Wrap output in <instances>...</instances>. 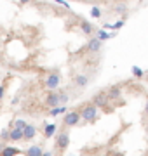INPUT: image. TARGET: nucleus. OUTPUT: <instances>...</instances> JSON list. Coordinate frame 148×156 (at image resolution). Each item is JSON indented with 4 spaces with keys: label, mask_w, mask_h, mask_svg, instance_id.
I'll use <instances>...</instances> for the list:
<instances>
[{
    "label": "nucleus",
    "mask_w": 148,
    "mask_h": 156,
    "mask_svg": "<svg viewBox=\"0 0 148 156\" xmlns=\"http://www.w3.org/2000/svg\"><path fill=\"white\" fill-rule=\"evenodd\" d=\"M80 118L86 123H94L98 120V106L92 102H87L80 108Z\"/></svg>",
    "instance_id": "obj_1"
},
{
    "label": "nucleus",
    "mask_w": 148,
    "mask_h": 156,
    "mask_svg": "<svg viewBox=\"0 0 148 156\" xmlns=\"http://www.w3.org/2000/svg\"><path fill=\"white\" fill-rule=\"evenodd\" d=\"M54 140H56V151L57 153H65L66 147L70 146V134H68V130H66V127L61 128L59 132H56Z\"/></svg>",
    "instance_id": "obj_2"
},
{
    "label": "nucleus",
    "mask_w": 148,
    "mask_h": 156,
    "mask_svg": "<svg viewBox=\"0 0 148 156\" xmlns=\"http://www.w3.org/2000/svg\"><path fill=\"white\" fill-rule=\"evenodd\" d=\"M80 111H66L65 113V116H63V127H77L80 123Z\"/></svg>",
    "instance_id": "obj_3"
},
{
    "label": "nucleus",
    "mask_w": 148,
    "mask_h": 156,
    "mask_svg": "<svg viewBox=\"0 0 148 156\" xmlns=\"http://www.w3.org/2000/svg\"><path fill=\"white\" fill-rule=\"evenodd\" d=\"M59 82H61V75L57 71H52L49 73L46 76V80H44V87H46L47 90H56L57 87H59Z\"/></svg>",
    "instance_id": "obj_4"
},
{
    "label": "nucleus",
    "mask_w": 148,
    "mask_h": 156,
    "mask_svg": "<svg viewBox=\"0 0 148 156\" xmlns=\"http://www.w3.org/2000/svg\"><path fill=\"white\" fill-rule=\"evenodd\" d=\"M91 102H92V104H96L98 108H103V109H106V111H108V108H106V106H108L110 99H108V95H106V92H96Z\"/></svg>",
    "instance_id": "obj_5"
},
{
    "label": "nucleus",
    "mask_w": 148,
    "mask_h": 156,
    "mask_svg": "<svg viewBox=\"0 0 148 156\" xmlns=\"http://www.w3.org/2000/svg\"><path fill=\"white\" fill-rule=\"evenodd\" d=\"M37 134H39L37 127H35V125H31V123H26V125H24V128H23V140L30 142V140H33L35 137H37Z\"/></svg>",
    "instance_id": "obj_6"
},
{
    "label": "nucleus",
    "mask_w": 148,
    "mask_h": 156,
    "mask_svg": "<svg viewBox=\"0 0 148 156\" xmlns=\"http://www.w3.org/2000/svg\"><path fill=\"white\" fill-rule=\"evenodd\" d=\"M103 47V42L98 37H92V38H89V42H87L86 45V50L87 52H91V54H96V52H99Z\"/></svg>",
    "instance_id": "obj_7"
},
{
    "label": "nucleus",
    "mask_w": 148,
    "mask_h": 156,
    "mask_svg": "<svg viewBox=\"0 0 148 156\" xmlns=\"http://www.w3.org/2000/svg\"><path fill=\"white\" fill-rule=\"evenodd\" d=\"M44 104L47 108H54V106H59V95H57V90H49V94L46 95V101Z\"/></svg>",
    "instance_id": "obj_8"
},
{
    "label": "nucleus",
    "mask_w": 148,
    "mask_h": 156,
    "mask_svg": "<svg viewBox=\"0 0 148 156\" xmlns=\"http://www.w3.org/2000/svg\"><path fill=\"white\" fill-rule=\"evenodd\" d=\"M9 140H11V142L23 140V128H17V127L9 128Z\"/></svg>",
    "instance_id": "obj_9"
},
{
    "label": "nucleus",
    "mask_w": 148,
    "mask_h": 156,
    "mask_svg": "<svg viewBox=\"0 0 148 156\" xmlns=\"http://www.w3.org/2000/svg\"><path fill=\"white\" fill-rule=\"evenodd\" d=\"M79 28H80V31L84 35H87V37H91V35L94 33V26H92L89 21H86V19H80L79 21Z\"/></svg>",
    "instance_id": "obj_10"
},
{
    "label": "nucleus",
    "mask_w": 148,
    "mask_h": 156,
    "mask_svg": "<svg viewBox=\"0 0 148 156\" xmlns=\"http://www.w3.org/2000/svg\"><path fill=\"white\" fill-rule=\"evenodd\" d=\"M106 95H108L110 102H112V101H120V97H122V89H120L119 85H115V87H110L108 92H106Z\"/></svg>",
    "instance_id": "obj_11"
},
{
    "label": "nucleus",
    "mask_w": 148,
    "mask_h": 156,
    "mask_svg": "<svg viewBox=\"0 0 148 156\" xmlns=\"http://www.w3.org/2000/svg\"><path fill=\"white\" fill-rule=\"evenodd\" d=\"M24 154H28V156H44V149H42L39 144H31L28 149L24 151Z\"/></svg>",
    "instance_id": "obj_12"
},
{
    "label": "nucleus",
    "mask_w": 148,
    "mask_h": 156,
    "mask_svg": "<svg viewBox=\"0 0 148 156\" xmlns=\"http://www.w3.org/2000/svg\"><path fill=\"white\" fill-rule=\"evenodd\" d=\"M56 132H57V127L54 123L46 125V127H44V139H52V137L56 135Z\"/></svg>",
    "instance_id": "obj_13"
},
{
    "label": "nucleus",
    "mask_w": 148,
    "mask_h": 156,
    "mask_svg": "<svg viewBox=\"0 0 148 156\" xmlns=\"http://www.w3.org/2000/svg\"><path fill=\"white\" fill-rule=\"evenodd\" d=\"M96 37L101 40V42H106V40H110V38H115V37H117V33H115V30H113V33H108L106 30L103 28V30H99V31H98Z\"/></svg>",
    "instance_id": "obj_14"
},
{
    "label": "nucleus",
    "mask_w": 148,
    "mask_h": 156,
    "mask_svg": "<svg viewBox=\"0 0 148 156\" xmlns=\"http://www.w3.org/2000/svg\"><path fill=\"white\" fill-rule=\"evenodd\" d=\"M89 83V78L86 75H75V85L79 89H86V85Z\"/></svg>",
    "instance_id": "obj_15"
},
{
    "label": "nucleus",
    "mask_w": 148,
    "mask_h": 156,
    "mask_svg": "<svg viewBox=\"0 0 148 156\" xmlns=\"http://www.w3.org/2000/svg\"><path fill=\"white\" fill-rule=\"evenodd\" d=\"M23 151H19L17 147H2V151H0V154L2 156H16V154H21Z\"/></svg>",
    "instance_id": "obj_16"
},
{
    "label": "nucleus",
    "mask_w": 148,
    "mask_h": 156,
    "mask_svg": "<svg viewBox=\"0 0 148 156\" xmlns=\"http://www.w3.org/2000/svg\"><path fill=\"white\" fill-rule=\"evenodd\" d=\"M65 113H66V104H59V106L51 108L49 115H51V116H57V115H65Z\"/></svg>",
    "instance_id": "obj_17"
},
{
    "label": "nucleus",
    "mask_w": 148,
    "mask_h": 156,
    "mask_svg": "<svg viewBox=\"0 0 148 156\" xmlns=\"http://www.w3.org/2000/svg\"><path fill=\"white\" fill-rule=\"evenodd\" d=\"M56 90H57V95H59V104H66L68 99H70V94L65 89H59V87H57Z\"/></svg>",
    "instance_id": "obj_18"
},
{
    "label": "nucleus",
    "mask_w": 148,
    "mask_h": 156,
    "mask_svg": "<svg viewBox=\"0 0 148 156\" xmlns=\"http://www.w3.org/2000/svg\"><path fill=\"white\" fill-rule=\"evenodd\" d=\"M131 73H132V76H134V78H138V80H141V78L145 76V71H143V69H141L139 66H132Z\"/></svg>",
    "instance_id": "obj_19"
},
{
    "label": "nucleus",
    "mask_w": 148,
    "mask_h": 156,
    "mask_svg": "<svg viewBox=\"0 0 148 156\" xmlns=\"http://www.w3.org/2000/svg\"><path fill=\"white\" fill-rule=\"evenodd\" d=\"M101 14H103V12H101V9H99L98 5H92L91 7V16L94 17V19H99V17H101Z\"/></svg>",
    "instance_id": "obj_20"
},
{
    "label": "nucleus",
    "mask_w": 148,
    "mask_h": 156,
    "mask_svg": "<svg viewBox=\"0 0 148 156\" xmlns=\"http://www.w3.org/2000/svg\"><path fill=\"white\" fill-rule=\"evenodd\" d=\"M0 140H2V142H9V128H6V130L0 132Z\"/></svg>",
    "instance_id": "obj_21"
},
{
    "label": "nucleus",
    "mask_w": 148,
    "mask_h": 156,
    "mask_svg": "<svg viewBox=\"0 0 148 156\" xmlns=\"http://www.w3.org/2000/svg\"><path fill=\"white\" fill-rule=\"evenodd\" d=\"M124 23H125V19H119V21L113 24V30H115V31H117V30H120L122 26H124Z\"/></svg>",
    "instance_id": "obj_22"
},
{
    "label": "nucleus",
    "mask_w": 148,
    "mask_h": 156,
    "mask_svg": "<svg viewBox=\"0 0 148 156\" xmlns=\"http://www.w3.org/2000/svg\"><path fill=\"white\" fill-rule=\"evenodd\" d=\"M24 125H26L24 120H16V122H14V127H17V128H24Z\"/></svg>",
    "instance_id": "obj_23"
},
{
    "label": "nucleus",
    "mask_w": 148,
    "mask_h": 156,
    "mask_svg": "<svg viewBox=\"0 0 148 156\" xmlns=\"http://www.w3.org/2000/svg\"><path fill=\"white\" fill-rule=\"evenodd\" d=\"M54 2L59 4V5H63L65 9H70V5H68V2H66V0H54Z\"/></svg>",
    "instance_id": "obj_24"
},
{
    "label": "nucleus",
    "mask_w": 148,
    "mask_h": 156,
    "mask_svg": "<svg viewBox=\"0 0 148 156\" xmlns=\"http://www.w3.org/2000/svg\"><path fill=\"white\" fill-rule=\"evenodd\" d=\"M6 89H7L6 85H0V101L6 97Z\"/></svg>",
    "instance_id": "obj_25"
},
{
    "label": "nucleus",
    "mask_w": 148,
    "mask_h": 156,
    "mask_svg": "<svg viewBox=\"0 0 148 156\" xmlns=\"http://www.w3.org/2000/svg\"><path fill=\"white\" fill-rule=\"evenodd\" d=\"M125 11H127V7H125V5H120V7H117V9H115V12H119V14H124Z\"/></svg>",
    "instance_id": "obj_26"
},
{
    "label": "nucleus",
    "mask_w": 148,
    "mask_h": 156,
    "mask_svg": "<svg viewBox=\"0 0 148 156\" xmlns=\"http://www.w3.org/2000/svg\"><path fill=\"white\" fill-rule=\"evenodd\" d=\"M103 28H105V30H113V24H110V23H105V24H103Z\"/></svg>",
    "instance_id": "obj_27"
},
{
    "label": "nucleus",
    "mask_w": 148,
    "mask_h": 156,
    "mask_svg": "<svg viewBox=\"0 0 148 156\" xmlns=\"http://www.w3.org/2000/svg\"><path fill=\"white\" fill-rule=\"evenodd\" d=\"M145 115H148V101H146V106H145Z\"/></svg>",
    "instance_id": "obj_28"
},
{
    "label": "nucleus",
    "mask_w": 148,
    "mask_h": 156,
    "mask_svg": "<svg viewBox=\"0 0 148 156\" xmlns=\"http://www.w3.org/2000/svg\"><path fill=\"white\" fill-rule=\"evenodd\" d=\"M19 2H21V4H28L30 0H19Z\"/></svg>",
    "instance_id": "obj_29"
},
{
    "label": "nucleus",
    "mask_w": 148,
    "mask_h": 156,
    "mask_svg": "<svg viewBox=\"0 0 148 156\" xmlns=\"http://www.w3.org/2000/svg\"><path fill=\"white\" fill-rule=\"evenodd\" d=\"M145 75H146V78H148V73H145Z\"/></svg>",
    "instance_id": "obj_30"
}]
</instances>
